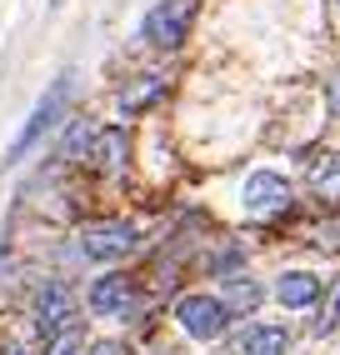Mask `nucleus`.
I'll list each match as a JSON object with an SVG mask.
<instances>
[{
  "mask_svg": "<svg viewBox=\"0 0 340 355\" xmlns=\"http://www.w3.org/2000/svg\"><path fill=\"white\" fill-rule=\"evenodd\" d=\"M65 101H70V80L60 76L51 90H45V96L35 101V110H31V121L26 125H20V135L10 140V150H6V165H15V160H26L35 146H40V140L45 135H51L60 121H65Z\"/></svg>",
  "mask_w": 340,
  "mask_h": 355,
  "instance_id": "f257e3e1",
  "label": "nucleus"
},
{
  "mask_svg": "<svg viewBox=\"0 0 340 355\" xmlns=\"http://www.w3.org/2000/svg\"><path fill=\"white\" fill-rule=\"evenodd\" d=\"M190 20H196V0H155L151 10H145V26L140 35L155 45V51H176V45L185 40Z\"/></svg>",
  "mask_w": 340,
  "mask_h": 355,
  "instance_id": "f03ea898",
  "label": "nucleus"
},
{
  "mask_svg": "<svg viewBox=\"0 0 340 355\" xmlns=\"http://www.w3.org/2000/svg\"><path fill=\"white\" fill-rule=\"evenodd\" d=\"M176 320H180L185 336H196V340H221L226 325H230V311L221 305V295L196 291V295H180L176 300Z\"/></svg>",
  "mask_w": 340,
  "mask_h": 355,
  "instance_id": "7ed1b4c3",
  "label": "nucleus"
},
{
  "mask_svg": "<svg viewBox=\"0 0 340 355\" xmlns=\"http://www.w3.org/2000/svg\"><path fill=\"white\" fill-rule=\"evenodd\" d=\"M135 245H140V230L130 220H95V225L80 230V255L101 260V266L105 260H126Z\"/></svg>",
  "mask_w": 340,
  "mask_h": 355,
  "instance_id": "20e7f679",
  "label": "nucleus"
},
{
  "mask_svg": "<svg viewBox=\"0 0 340 355\" xmlns=\"http://www.w3.org/2000/svg\"><path fill=\"white\" fill-rule=\"evenodd\" d=\"M85 305H90V315L126 320L135 305H140V291H135V280H130V275H101V280H95V286L85 291Z\"/></svg>",
  "mask_w": 340,
  "mask_h": 355,
  "instance_id": "39448f33",
  "label": "nucleus"
},
{
  "mask_svg": "<svg viewBox=\"0 0 340 355\" xmlns=\"http://www.w3.org/2000/svg\"><path fill=\"white\" fill-rule=\"evenodd\" d=\"M240 200H246V216H275V210H290V185L275 171H255L246 175Z\"/></svg>",
  "mask_w": 340,
  "mask_h": 355,
  "instance_id": "423d86ee",
  "label": "nucleus"
},
{
  "mask_svg": "<svg viewBox=\"0 0 340 355\" xmlns=\"http://www.w3.org/2000/svg\"><path fill=\"white\" fill-rule=\"evenodd\" d=\"M35 325L45 330V336H60V330L76 325V295H70L65 280L40 286V295H35Z\"/></svg>",
  "mask_w": 340,
  "mask_h": 355,
  "instance_id": "0eeeda50",
  "label": "nucleus"
},
{
  "mask_svg": "<svg viewBox=\"0 0 340 355\" xmlns=\"http://www.w3.org/2000/svg\"><path fill=\"white\" fill-rule=\"evenodd\" d=\"M90 165L95 171H126V155H130V135L120 130V125H105V130H95L90 135Z\"/></svg>",
  "mask_w": 340,
  "mask_h": 355,
  "instance_id": "6e6552de",
  "label": "nucleus"
},
{
  "mask_svg": "<svg viewBox=\"0 0 340 355\" xmlns=\"http://www.w3.org/2000/svg\"><path fill=\"white\" fill-rule=\"evenodd\" d=\"M275 300L290 305V311H305V305L321 300V275H310V270H285L275 280Z\"/></svg>",
  "mask_w": 340,
  "mask_h": 355,
  "instance_id": "1a4fd4ad",
  "label": "nucleus"
},
{
  "mask_svg": "<svg viewBox=\"0 0 340 355\" xmlns=\"http://www.w3.org/2000/svg\"><path fill=\"white\" fill-rule=\"evenodd\" d=\"M310 191L325 205H340V150H321L310 160Z\"/></svg>",
  "mask_w": 340,
  "mask_h": 355,
  "instance_id": "9d476101",
  "label": "nucleus"
},
{
  "mask_svg": "<svg viewBox=\"0 0 340 355\" xmlns=\"http://www.w3.org/2000/svg\"><path fill=\"white\" fill-rule=\"evenodd\" d=\"M240 355H290V330L285 325H250L240 336Z\"/></svg>",
  "mask_w": 340,
  "mask_h": 355,
  "instance_id": "9b49d317",
  "label": "nucleus"
},
{
  "mask_svg": "<svg viewBox=\"0 0 340 355\" xmlns=\"http://www.w3.org/2000/svg\"><path fill=\"white\" fill-rule=\"evenodd\" d=\"M260 295H265V291L255 286L250 275H226V295H221V305H226L230 315H255Z\"/></svg>",
  "mask_w": 340,
  "mask_h": 355,
  "instance_id": "f8f14e48",
  "label": "nucleus"
},
{
  "mask_svg": "<svg viewBox=\"0 0 340 355\" xmlns=\"http://www.w3.org/2000/svg\"><path fill=\"white\" fill-rule=\"evenodd\" d=\"M165 96V76H140L130 90H120V110L126 115H140L145 105H155Z\"/></svg>",
  "mask_w": 340,
  "mask_h": 355,
  "instance_id": "ddd939ff",
  "label": "nucleus"
},
{
  "mask_svg": "<svg viewBox=\"0 0 340 355\" xmlns=\"http://www.w3.org/2000/svg\"><path fill=\"white\" fill-rule=\"evenodd\" d=\"M335 325H340V275L321 291V315L310 320V330H315V336H330Z\"/></svg>",
  "mask_w": 340,
  "mask_h": 355,
  "instance_id": "4468645a",
  "label": "nucleus"
},
{
  "mask_svg": "<svg viewBox=\"0 0 340 355\" xmlns=\"http://www.w3.org/2000/svg\"><path fill=\"white\" fill-rule=\"evenodd\" d=\"M90 135H95V125H85V121H76L65 135H60V160H85V150H90Z\"/></svg>",
  "mask_w": 340,
  "mask_h": 355,
  "instance_id": "2eb2a0df",
  "label": "nucleus"
},
{
  "mask_svg": "<svg viewBox=\"0 0 340 355\" xmlns=\"http://www.w3.org/2000/svg\"><path fill=\"white\" fill-rule=\"evenodd\" d=\"M45 355H85V340H80V330L70 325V330H60V336H51Z\"/></svg>",
  "mask_w": 340,
  "mask_h": 355,
  "instance_id": "dca6fc26",
  "label": "nucleus"
},
{
  "mask_svg": "<svg viewBox=\"0 0 340 355\" xmlns=\"http://www.w3.org/2000/svg\"><path fill=\"white\" fill-rule=\"evenodd\" d=\"M325 105H330V115H340V70L325 76Z\"/></svg>",
  "mask_w": 340,
  "mask_h": 355,
  "instance_id": "f3484780",
  "label": "nucleus"
},
{
  "mask_svg": "<svg viewBox=\"0 0 340 355\" xmlns=\"http://www.w3.org/2000/svg\"><path fill=\"white\" fill-rule=\"evenodd\" d=\"M90 355H120L115 345H90Z\"/></svg>",
  "mask_w": 340,
  "mask_h": 355,
  "instance_id": "a211bd4d",
  "label": "nucleus"
}]
</instances>
